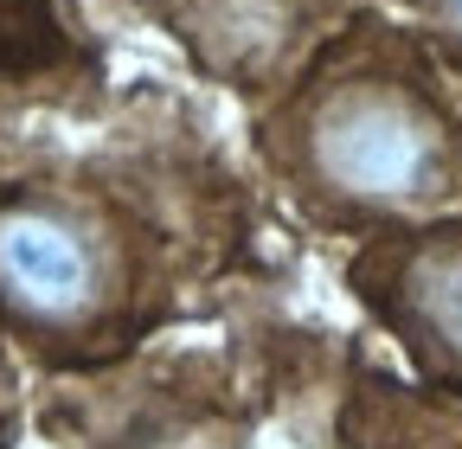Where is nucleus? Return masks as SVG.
<instances>
[{
	"label": "nucleus",
	"instance_id": "1",
	"mask_svg": "<svg viewBox=\"0 0 462 449\" xmlns=\"http://www.w3.org/2000/svg\"><path fill=\"white\" fill-rule=\"evenodd\" d=\"M296 160L315 193L354 212H430L462 193L456 129L404 71L328 78L296 116Z\"/></svg>",
	"mask_w": 462,
	"mask_h": 449
},
{
	"label": "nucleus",
	"instance_id": "2",
	"mask_svg": "<svg viewBox=\"0 0 462 449\" xmlns=\"http://www.w3.org/2000/svg\"><path fill=\"white\" fill-rule=\"evenodd\" d=\"M109 244L65 199L20 193L0 206V302L26 327H84L109 302Z\"/></svg>",
	"mask_w": 462,
	"mask_h": 449
},
{
	"label": "nucleus",
	"instance_id": "3",
	"mask_svg": "<svg viewBox=\"0 0 462 449\" xmlns=\"http://www.w3.org/2000/svg\"><path fill=\"white\" fill-rule=\"evenodd\" d=\"M398 321L411 334V347L462 379V232H437L404 251L398 263Z\"/></svg>",
	"mask_w": 462,
	"mask_h": 449
},
{
	"label": "nucleus",
	"instance_id": "4",
	"mask_svg": "<svg viewBox=\"0 0 462 449\" xmlns=\"http://www.w3.org/2000/svg\"><path fill=\"white\" fill-rule=\"evenodd\" d=\"M424 14H430V26L462 51V0H424Z\"/></svg>",
	"mask_w": 462,
	"mask_h": 449
}]
</instances>
